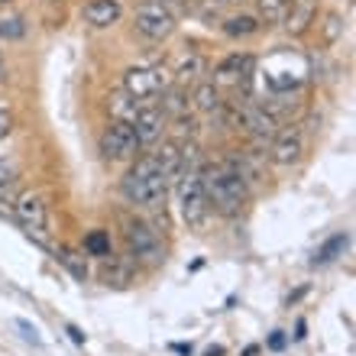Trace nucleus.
<instances>
[{"label": "nucleus", "mask_w": 356, "mask_h": 356, "mask_svg": "<svg viewBox=\"0 0 356 356\" xmlns=\"http://www.w3.org/2000/svg\"><path fill=\"white\" fill-rule=\"evenodd\" d=\"M201 185H204L207 207H214L217 214H224V217H236L243 211L246 201H250V181L230 162L204 165L201 169Z\"/></svg>", "instance_id": "obj_1"}, {"label": "nucleus", "mask_w": 356, "mask_h": 356, "mask_svg": "<svg viewBox=\"0 0 356 356\" xmlns=\"http://www.w3.org/2000/svg\"><path fill=\"white\" fill-rule=\"evenodd\" d=\"M120 191H123V197L136 207H162L165 204V195H169V178L162 175L156 156H143V159H136V165L123 175Z\"/></svg>", "instance_id": "obj_2"}, {"label": "nucleus", "mask_w": 356, "mask_h": 356, "mask_svg": "<svg viewBox=\"0 0 356 356\" xmlns=\"http://www.w3.org/2000/svg\"><path fill=\"white\" fill-rule=\"evenodd\" d=\"M123 240H127V250L136 263L143 266H159L165 259L162 253V240L159 234L152 230L149 220H143V217H123Z\"/></svg>", "instance_id": "obj_3"}, {"label": "nucleus", "mask_w": 356, "mask_h": 356, "mask_svg": "<svg viewBox=\"0 0 356 356\" xmlns=\"http://www.w3.org/2000/svg\"><path fill=\"white\" fill-rule=\"evenodd\" d=\"M178 185V211H181V220H185L191 230L207 220V197H204V185H201V169H188L175 178Z\"/></svg>", "instance_id": "obj_4"}, {"label": "nucleus", "mask_w": 356, "mask_h": 356, "mask_svg": "<svg viewBox=\"0 0 356 356\" xmlns=\"http://www.w3.org/2000/svg\"><path fill=\"white\" fill-rule=\"evenodd\" d=\"M165 88H172V78L165 68H130L123 75V94L140 101V107L152 104V97H159Z\"/></svg>", "instance_id": "obj_5"}, {"label": "nucleus", "mask_w": 356, "mask_h": 356, "mask_svg": "<svg viewBox=\"0 0 356 356\" xmlns=\"http://www.w3.org/2000/svg\"><path fill=\"white\" fill-rule=\"evenodd\" d=\"M133 23H136V29H140L143 36L156 39V42H162V39H169L172 33H175V17L169 13V7H162L159 0H146V3H140Z\"/></svg>", "instance_id": "obj_6"}, {"label": "nucleus", "mask_w": 356, "mask_h": 356, "mask_svg": "<svg viewBox=\"0 0 356 356\" xmlns=\"http://www.w3.org/2000/svg\"><path fill=\"white\" fill-rule=\"evenodd\" d=\"M140 152V143L133 136V127L123 120H111L104 127L101 133V156L111 162H123V159H133Z\"/></svg>", "instance_id": "obj_7"}, {"label": "nucleus", "mask_w": 356, "mask_h": 356, "mask_svg": "<svg viewBox=\"0 0 356 356\" xmlns=\"http://www.w3.org/2000/svg\"><path fill=\"white\" fill-rule=\"evenodd\" d=\"M133 136H136V143L140 146H152V143L162 136V130H165V113L159 111V107H152V104H143V107H136V113H133Z\"/></svg>", "instance_id": "obj_8"}, {"label": "nucleus", "mask_w": 356, "mask_h": 356, "mask_svg": "<svg viewBox=\"0 0 356 356\" xmlns=\"http://www.w3.org/2000/svg\"><path fill=\"white\" fill-rule=\"evenodd\" d=\"M240 120H243V127L250 130V136L256 143H272V136L279 133V117L266 111V107H259V104H246L240 111Z\"/></svg>", "instance_id": "obj_9"}, {"label": "nucleus", "mask_w": 356, "mask_h": 356, "mask_svg": "<svg viewBox=\"0 0 356 356\" xmlns=\"http://www.w3.org/2000/svg\"><path fill=\"white\" fill-rule=\"evenodd\" d=\"M301 152H305V136H301L298 127H285L272 136V162L275 165H295L301 159Z\"/></svg>", "instance_id": "obj_10"}, {"label": "nucleus", "mask_w": 356, "mask_h": 356, "mask_svg": "<svg viewBox=\"0 0 356 356\" xmlns=\"http://www.w3.org/2000/svg\"><path fill=\"white\" fill-rule=\"evenodd\" d=\"M17 217H19V224H23V227L46 230L49 211H46V201H42V195H33V191H26V195L17 201Z\"/></svg>", "instance_id": "obj_11"}, {"label": "nucleus", "mask_w": 356, "mask_h": 356, "mask_svg": "<svg viewBox=\"0 0 356 356\" xmlns=\"http://www.w3.org/2000/svg\"><path fill=\"white\" fill-rule=\"evenodd\" d=\"M314 19H318V0H291V3H289V17H285V26H289L291 36H301V33H308Z\"/></svg>", "instance_id": "obj_12"}, {"label": "nucleus", "mask_w": 356, "mask_h": 356, "mask_svg": "<svg viewBox=\"0 0 356 356\" xmlns=\"http://www.w3.org/2000/svg\"><path fill=\"white\" fill-rule=\"evenodd\" d=\"M253 56H227L220 65H217V78L220 81H234V85H246L250 75H253Z\"/></svg>", "instance_id": "obj_13"}, {"label": "nucleus", "mask_w": 356, "mask_h": 356, "mask_svg": "<svg viewBox=\"0 0 356 356\" xmlns=\"http://www.w3.org/2000/svg\"><path fill=\"white\" fill-rule=\"evenodd\" d=\"M120 17H123V7L117 0H91V3H85V19L97 29L113 26Z\"/></svg>", "instance_id": "obj_14"}, {"label": "nucleus", "mask_w": 356, "mask_h": 356, "mask_svg": "<svg viewBox=\"0 0 356 356\" xmlns=\"http://www.w3.org/2000/svg\"><path fill=\"white\" fill-rule=\"evenodd\" d=\"M350 246V234H334L330 240H324V243L314 250V256H311V266L318 269V266H330L334 259H340V256L347 253Z\"/></svg>", "instance_id": "obj_15"}, {"label": "nucleus", "mask_w": 356, "mask_h": 356, "mask_svg": "<svg viewBox=\"0 0 356 356\" xmlns=\"http://www.w3.org/2000/svg\"><path fill=\"white\" fill-rule=\"evenodd\" d=\"M152 156H156L162 175L169 178V185H172L181 175V143H162V149H156Z\"/></svg>", "instance_id": "obj_16"}, {"label": "nucleus", "mask_w": 356, "mask_h": 356, "mask_svg": "<svg viewBox=\"0 0 356 356\" xmlns=\"http://www.w3.org/2000/svg\"><path fill=\"white\" fill-rule=\"evenodd\" d=\"M56 259L65 266L72 279H78V282L88 279V259H85V253H78V250H72V246H58Z\"/></svg>", "instance_id": "obj_17"}, {"label": "nucleus", "mask_w": 356, "mask_h": 356, "mask_svg": "<svg viewBox=\"0 0 356 356\" xmlns=\"http://www.w3.org/2000/svg\"><path fill=\"white\" fill-rule=\"evenodd\" d=\"M159 111L165 113V120H169V117L181 120V117L188 113V97H185V91H181L178 85L165 88V91H162V104H159Z\"/></svg>", "instance_id": "obj_18"}, {"label": "nucleus", "mask_w": 356, "mask_h": 356, "mask_svg": "<svg viewBox=\"0 0 356 356\" xmlns=\"http://www.w3.org/2000/svg\"><path fill=\"white\" fill-rule=\"evenodd\" d=\"M224 33L230 39H246V36H253V33H259V19L253 13H236V17L224 19Z\"/></svg>", "instance_id": "obj_19"}, {"label": "nucleus", "mask_w": 356, "mask_h": 356, "mask_svg": "<svg viewBox=\"0 0 356 356\" xmlns=\"http://www.w3.org/2000/svg\"><path fill=\"white\" fill-rule=\"evenodd\" d=\"M17 185H19V165H17V159L3 156V159H0V201H10V197H13V191H17Z\"/></svg>", "instance_id": "obj_20"}, {"label": "nucleus", "mask_w": 356, "mask_h": 356, "mask_svg": "<svg viewBox=\"0 0 356 356\" xmlns=\"http://www.w3.org/2000/svg\"><path fill=\"white\" fill-rule=\"evenodd\" d=\"M85 253L88 256H97V259H111V256H113L111 234H107V230H91V234L85 236Z\"/></svg>", "instance_id": "obj_21"}, {"label": "nucleus", "mask_w": 356, "mask_h": 356, "mask_svg": "<svg viewBox=\"0 0 356 356\" xmlns=\"http://www.w3.org/2000/svg\"><path fill=\"white\" fill-rule=\"evenodd\" d=\"M289 3L291 0H256V10H259V17L256 19H266V23H285V17H289Z\"/></svg>", "instance_id": "obj_22"}, {"label": "nucleus", "mask_w": 356, "mask_h": 356, "mask_svg": "<svg viewBox=\"0 0 356 356\" xmlns=\"http://www.w3.org/2000/svg\"><path fill=\"white\" fill-rule=\"evenodd\" d=\"M204 68H207V62L201 56H185V58H181V65H178V72H175V81H178V85L195 81V78L204 75Z\"/></svg>", "instance_id": "obj_23"}, {"label": "nucleus", "mask_w": 356, "mask_h": 356, "mask_svg": "<svg viewBox=\"0 0 356 356\" xmlns=\"http://www.w3.org/2000/svg\"><path fill=\"white\" fill-rule=\"evenodd\" d=\"M195 107L204 113H214L220 111V91H217L214 85H197L195 91Z\"/></svg>", "instance_id": "obj_24"}, {"label": "nucleus", "mask_w": 356, "mask_h": 356, "mask_svg": "<svg viewBox=\"0 0 356 356\" xmlns=\"http://www.w3.org/2000/svg\"><path fill=\"white\" fill-rule=\"evenodd\" d=\"M111 107H113V113H117L113 120H123V123H130L133 113H136V101H133V97H127V94H113Z\"/></svg>", "instance_id": "obj_25"}, {"label": "nucleus", "mask_w": 356, "mask_h": 356, "mask_svg": "<svg viewBox=\"0 0 356 356\" xmlns=\"http://www.w3.org/2000/svg\"><path fill=\"white\" fill-rule=\"evenodd\" d=\"M23 36H26L23 17H0V39H23Z\"/></svg>", "instance_id": "obj_26"}, {"label": "nucleus", "mask_w": 356, "mask_h": 356, "mask_svg": "<svg viewBox=\"0 0 356 356\" xmlns=\"http://www.w3.org/2000/svg\"><path fill=\"white\" fill-rule=\"evenodd\" d=\"M104 282L113 289H123L130 282V266H104Z\"/></svg>", "instance_id": "obj_27"}, {"label": "nucleus", "mask_w": 356, "mask_h": 356, "mask_svg": "<svg viewBox=\"0 0 356 356\" xmlns=\"http://www.w3.org/2000/svg\"><path fill=\"white\" fill-rule=\"evenodd\" d=\"M340 33H343V23H340L337 13H330V17H327V26H324V39H327V42H337Z\"/></svg>", "instance_id": "obj_28"}, {"label": "nucleus", "mask_w": 356, "mask_h": 356, "mask_svg": "<svg viewBox=\"0 0 356 356\" xmlns=\"http://www.w3.org/2000/svg\"><path fill=\"white\" fill-rule=\"evenodd\" d=\"M285 343H289L285 330H272V337H269V343H266V347L275 350V353H282V350H285Z\"/></svg>", "instance_id": "obj_29"}, {"label": "nucleus", "mask_w": 356, "mask_h": 356, "mask_svg": "<svg viewBox=\"0 0 356 356\" xmlns=\"http://www.w3.org/2000/svg\"><path fill=\"white\" fill-rule=\"evenodd\" d=\"M10 130H13V113H10L7 107H0V140H3Z\"/></svg>", "instance_id": "obj_30"}, {"label": "nucleus", "mask_w": 356, "mask_h": 356, "mask_svg": "<svg viewBox=\"0 0 356 356\" xmlns=\"http://www.w3.org/2000/svg\"><path fill=\"white\" fill-rule=\"evenodd\" d=\"M17 327L23 330V334H26V340H33V343H42V340H39V334H36V327H33V324H29V321H23V318H17Z\"/></svg>", "instance_id": "obj_31"}, {"label": "nucleus", "mask_w": 356, "mask_h": 356, "mask_svg": "<svg viewBox=\"0 0 356 356\" xmlns=\"http://www.w3.org/2000/svg\"><path fill=\"white\" fill-rule=\"evenodd\" d=\"M65 334L72 337V343H78V347H85V334L75 327V324H65Z\"/></svg>", "instance_id": "obj_32"}, {"label": "nucleus", "mask_w": 356, "mask_h": 356, "mask_svg": "<svg viewBox=\"0 0 356 356\" xmlns=\"http://www.w3.org/2000/svg\"><path fill=\"white\" fill-rule=\"evenodd\" d=\"M305 330H308V324L298 318V324H295V340H305Z\"/></svg>", "instance_id": "obj_33"}, {"label": "nucleus", "mask_w": 356, "mask_h": 356, "mask_svg": "<svg viewBox=\"0 0 356 356\" xmlns=\"http://www.w3.org/2000/svg\"><path fill=\"white\" fill-rule=\"evenodd\" d=\"M172 350L181 353V356H191V347H188V343H172Z\"/></svg>", "instance_id": "obj_34"}, {"label": "nucleus", "mask_w": 356, "mask_h": 356, "mask_svg": "<svg viewBox=\"0 0 356 356\" xmlns=\"http://www.w3.org/2000/svg\"><path fill=\"white\" fill-rule=\"evenodd\" d=\"M224 353H227V350H224V347H211V350H207V353H204V356H224Z\"/></svg>", "instance_id": "obj_35"}, {"label": "nucleus", "mask_w": 356, "mask_h": 356, "mask_svg": "<svg viewBox=\"0 0 356 356\" xmlns=\"http://www.w3.org/2000/svg\"><path fill=\"white\" fill-rule=\"evenodd\" d=\"M256 353H259V347H246V353H243V356H256Z\"/></svg>", "instance_id": "obj_36"}, {"label": "nucleus", "mask_w": 356, "mask_h": 356, "mask_svg": "<svg viewBox=\"0 0 356 356\" xmlns=\"http://www.w3.org/2000/svg\"><path fill=\"white\" fill-rule=\"evenodd\" d=\"M227 3H243V0H227Z\"/></svg>", "instance_id": "obj_37"}, {"label": "nucleus", "mask_w": 356, "mask_h": 356, "mask_svg": "<svg viewBox=\"0 0 356 356\" xmlns=\"http://www.w3.org/2000/svg\"><path fill=\"white\" fill-rule=\"evenodd\" d=\"M0 75H3V58H0Z\"/></svg>", "instance_id": "obj_38"}, {"label": "nucleus", "mask_w": 356, "mask_h": 356, "mask_svg": "<svg viewBox=\"0 0 356 356\" xmlns=\"http://www.w3.org/2000/svg\"><path fill=\"white\" fill-rule=\"evenodd\" d=\"M0 3H13V0H0Z\"/></svg>", "instance_id": "obj_39"}, {"label": "nucleus", "mask_w": 356, "mask_h": 356, "mask_svg": "<svg viewBox=\"0 0 356 356\" xmlns=\"http://www.w3.org/2000/svg\"><path fill=\"white\" fill-rule=\"evenodd\" d=\"M159 3H162V0H159Z\"/></svg>", "instance_id": "obj_40"}]
</instances>
